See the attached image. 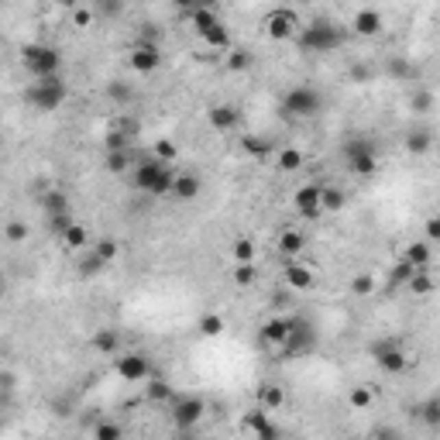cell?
<instances>
[{
  "label": "cell",
  "mask_w": 440,
  "mask_h": 440,
  "mask_svg": "<svg viewBox=\"0 0 440 440\" xmlns=\"http://www.w3.org/2000/svg\"><path fill=\"white\" fill-rule=\"evenodd\" d=\"M172 179H175V169L169 162H158V158H145L131 172L134 189H141L148 196H169L172 193Z\"/></svg>",
  "instance_id": "6da1fadb"
},
{
  "label": "cell",
  "mask_w": 440,
  "mask_h": 440,
  "mask_svg": "<svg viewBox=\"0 0 440 440\" xmlns=\"http://www.w3.org/2000/svg\"><path fill=\"white\" fill-rule=\"evenodd\" d=\"M344 38H347V32H344L341 25H334V21H313V25H303L300 35H296L300 49H303V52H313V56H317V52L341 49Z\"/></svg>",
  "instance_id": "7a4b0ae2"
},
{
  "label": "cell",
  "mask_w": 440,
  "mask_h": 440,
  "mask_svg": "<svg viewBox=\"0 0 440 440\" xmlns=\"http://www.w3.org/2000/svg\"><path fill=\"white\" fill-rule=\"evenodd\" d=\"M69 97V86L62 83V76H45V80H35L28 90H25V100L28 107L49 114V110H59Z\"/></svg>",
  "instance_id": "3957f363"
},
{
  "label": "cell",
  "mask_w": 440,
  "mask_h": 440,
  "mask_svg": "<svg viewBox=\"0 0 440 440\" xmlns=\"http://www.w3.org/2000/svg\"><path fill=\"white\" fill-rule=\"evenodd\" d=\"M21 66L28 69V76H32V80L59 76V69H62V52H59V49H52V45H38V42H32V45H25V49H21Z\"/></svg>",
  "instance_id": "277c9868"
},
{
  "label": "cell",
  "mask_w": 440,
  "mask_h": 440,
  "mask_svg": "<svg viewBox=\"0 0 440 440\" xmlns=\"http://www.w3.org/2000/svg\"><path fill=\"white\" fill-rule=\"evenodd\" d=\"M279 110H282L286 121H306V117H317V114L323 110V97H320V90H313V86H293V90L282 97Z\"/></svg>",
  "instance_id": "5b68a950"
},
{
  "label": "cell",
  "mask_w": 440,
  "mask_h": 440,
  "mask_svg": "<svg viewBox=\"0 0 440 440\" xmlns=\"http://www.w3.org/2000/svg\"><path fill=\"white\" fill-rule=\"evenodd\" d=\"M262 28H265V35H269L272 42H293L303 25H300V14H296V11L276 8V11H269V18L262 21Z\"/></svg>",
  "instance_id": "8992f818"
},
{
  "label": "cell",
  "mask_w": 440,
  "mask_h": 440,
  "mask_svg": "<svg viewBox=\"0 0 440 440\" xmlns=\"http://www.w3.org/2000/svg\"><path fill=\"white\" fill-rule=\"evenodd\" d=\"M279 351H282V354H289V358L313 354V351H317V330H313V323H310V320H296V317H293L289 337H286V344H282Z\"/></svg>",
  "instance_id": "52a82bcc"
},
{
  "label": "cell",
  "mask_w": 440,
  "mask_h": 440,
  "mask_svg": "<svg viewBox=\"0 0 440 440\" xmlns=\"http://www.w3.org/2000/svg\"><path fill=\"white\" fill-rule=\"evenodd\" d=\"M169 406H172V423L179 426V430H193L199 419H203V413H206V402L199 399V395H172L169 399Z\"/></svg>",
  "instance_id": "ba28073f"
},
{
  "label": "cell",
  "mask_w": 440,
  "mask_h": 440,
  "mask_svg": "<svg viewBox=\"0 0 440 440\" xmlns=\"http://www.w3.org/2000/svg\"><path fill=\"white\" fill-rule=\"evenodd\" d=\"M127 62H131V69H134V73L148 76V73H155V69L162 66V52H158V45H155V42H148V38H138V42L131 45V56H127Z\"/></svg>",
  "instance_id": "9c48e42d"
},
{
  "label": "cell",
  "mask_w": 440,
  "mask_h": 440,
  "mask_svg": "<svg viewBox=\"0 0 440 440\" xmlns=\"http://www.w3.org/2000/svg\"><path fill=\"white\" fill-rule=\"evenodd\" d=\"M114 371H117V378H124V382H145V378L151 375V365H148V358H145V354L127 351V354H117Z\"/></svg>",
  "instance_id": "30bf717a"
},
{
  "label": "cell",
  "mask_w": 440,
  "mask_h": 440,
  "mask_svg": "<svg viewBox=\"0 0 440 440\" xmlns=\"http://www.w3.org/2000/svg\"><path fill=\"white\" fill-rule=\"evenodd\" d=\"M347 165H351L354 175H375L378 162H375L371 145H368V141H351V145H347Z\"/></svg>",
  "instance_id": "8fae6325"
},
{
  "label": "cell",
  "mask_w": 440,
  "mask_h": 440,
  "mask_svg": "<svg viewBox=\"0 0 440 440\" xmlns=\"http://www.w3.org/2000/svg\"><path fill=\"white\" fill-rule=\"evenodd\" d=\"M206 121H210L213 131L228 134V131H234V127L241 124V110H238L234 103H213V107L206 110Z\"/></svg>",
  "instance_id": "7c38bea8"
},
{
  "label": "cell",
  "mask_w": 440,
  "mask_h": 440,
  "mask_svg": "<svg viewBox=\"0 0 440 440\" xmlns=\"http://www.w3.org/2000/svg\"><path fill=\"white\" fill-rule=\"evenodd\" d=\"M293 203H296V210L303 213V220H317V217H323V210H320V186H317V182L300 186V189H296V196H293Z\"/></svg>",
  "instance_id": "4fadbf2b"
},
{
  "label": "cell",
  "mask_w": 440,
  "mask_h": 440,
  "mask_svg": "<svg viewBox=\"0 0 440 440\" xmlns=\"http://www.w3.org/2000/svg\"><path fill=\"white\" fill-rule=\"evenodd\" d=\"M375 361H378V368H385L389 375H399V371H406V368H409V358H406V351H402L399 344H392V341L378 344V351H375Z\"/></svg>",
  "instance_id": "5bb4252c"
},
{
  "label": "cell",
  "mask_w": 440,
  "mask_h": 440,
  "mask_svg": "<svg viewBox=\"0 0 440 440\" xmlns=\"http://www.w3.org/2000/svg\"><path fill=\"white\" fill-rule=\"evenodd\" d=\"M313 282H317V269H313V265H306V262H300V258H293V262L286 265V286H289V289L306 293V289H313Z\"/></svg>",
  "instance_id": "9a60e30c"
},
{
  "label": "cell",
  "mask_w": 440,
  "mask_h": 440,
  "mask_svg": "<svg viewBox=\"0 0 440 440\" xmlns=\"http://www.w3.org/2000/svg\"><path fill=\"white\" fill-rule=\"evenodd\" d=\"M289 327H293V317H282V313H276V317H269L265 323H262V344H269V347H282L286 344V337H289Z\"/></svg>",
  "instance_id": "2e32d148"
},
{
  "label": "cell",
  "mask_w": 440,
  "mask_h": 440,
  "mask_svg": "<svg viewBox=\"0 0 440 440\" xmlns=\"http://www.w3.org/2000/svg\"><path fill=\"white\" fill-rule=\"evenodd\" d=\"M382 28H385V21H382V14L371 11V8H361V11H354V18H351V32L361 35V38H375V35H382Z\"/></svg>",
  "instance_id": "e0dca14e"
},
{
  "label": "cell",
  "mask_w": 440,
  "mask_h": 440,
  "mask_svg": "<svg viewBox=\"0 0 440 440\" xmlns=\"http://www.w3.org/2000/svg\"><path fill=\"white\" fill-rule=\"evenodd\" d=\"M248 433H255V437H262V440H272V437H279V426L276 423H269V413L258 406L255 413H248L245 416V423H241Z\"/></svg>",
  "instance_id": "ac0fdd59"
},
{
  "label": "cell",
  "mask_w": 440,
  "mask_h": 440,
  "mask_svg": "<svg viewBox=\"0 0 440 440\" xmlns=\"http://www.w3.org/2000/svg\"><path fill=\"white\" fill-rule=\"evenodd\" d=\"M276 248H279V255L282 258H300L303 255V248H306V238H303V231H296V228H286L282 234H279V241H276Z\"/></svg>",
  "instance_id": "d6986e66"
},
{
  "label": "cell",
  "mask_w": 440,
  "mask_h": 440,
  "mask_svg": "<svg viewBox=\"0 0 440 440\" xmlns=\"http://www.w3.org/2000/svg\"><path fill=\"white\" fill-rule=\"evenodd\" d=\"M59 241H62V248H66V252H86V248H90V231L73 220V224L59 234Z\"/></svg>",
  "instance_id": "ffe728a7"
},
{
  "label": "cell",
  "mask_w": 440,
  "mask_h": 440,
  "mask_svg": "<svg viewBox=\"0 0 440 440\" xmlns=\"http://www.w3.org/2000/svg\"><path fill=\"white\" fill-rule=\"evenodd\" d=\"M199 38H203V45H206V49H213V52H228V49H231V32H228V25H224V21L210 25Z\"/></svg>",
  "instance_id": "44dd1931"
},
{
  "label": "cell",
  "mask_w": 440,
  "mask_h": 440,
  "mask_svg": "<svg viewBox=\"0 0 440 440\" xmlns=\"http://www.w3.org/2000/svg\"><path fill=\"white\" fill-rule=\"evenodd\" d=\"M169 196H175V199H196V196H199V179H196L193 172H175Z\"/></svg>",
  "instance_id": "7402d4cb"
},
{
  "label": "cell",
  "mask_w": 440,
  "mask_h": 440,
  "mask_svg": "<svg viewBox=\"0 0 440 440\" xmlns=\"http://www.w3.org/2000/svg\"><path fill=\"white\" fill-rule=\"evenodd\" d=\"M258 406H262L265 413L282 409V406H286V389H282V385H262V389H258Z\"/></svg>",
  "instance_id": "603a6c76"
},
{
  "label": "cell",
  "mask_w": 440,
  "mask_h": 440,
  "mask_svg": "<svg viewBox=\"0 0 440 440\" xmlns=\"http://www.w3.org/2000/svg\"><path fill=\"white\" fill-rule=\"evenodd\" d=\"M303 165H306V155H303L300 148H282V151L276 155V169L286 172V175H289V172H300Z\"/></svg>",
  "instance_id": "cb8c5ba5"
},
{
  "label": "cell",
  "mask_w": 440,
  "mask_h": 440,
  "mask_svg": "<svg viewBox=\"0 0 440 440\" xmlns=\"http://www.w3.org/2000/svg\"><path fill=\"white\" fill-rule=\"evenodd\" d=\"M344 203H347L344 189H337V186H320V210H323V213H341Z\"/></svg>",
  "instance_id": "d4e9b609"
},
{
  "label": "cell",
  "mask_w": 440,
  "mask_h": 440,
  "mask_svg": "<svg viewBox=\"0 0 440 440\" xmlns=\"http://www.w3.org/2000/svg\"><path fill=\"white\" fill-rule=\"evenodd\" d=\"M430 255H433V245L430 241H416V245L406 248V258L402 262H409L413 269H426L430 265Z\"/></svg>",
  "instance_id": "484cf974"
},
{
  "label": "cell",
  "mask_w": 440,
  "mask_h": 440,
  "mask_svg": "<svg viewBox=\"0 0 440 440\" xmlns=\"http://www.w3.org/2000/svg\"><path fill=\"white\" fill-rule=\"evenodd\" d=\"M103 269H107V262H103L97 252H90V248L83 252V258H80V265H76V272H80L83 279H97Z\"/></svg>",
  "instance_id": "4316f807"
},
{
  "label": "cell",
  "mask_w": 440,
  "mask_h": 440,
  "mask_svg": "<svg viewBox=\"0 0 440 440\" xmlns=\"http://www.w3.org/2000/svg\"><path fill=\"white\" fill-rule=\"evenodd\" d=\"M93 351H100V354H117V351H121L117 330H110V327L97 330V334H93Z\"/></svg>",
  "instance_id": "83f0119b"
},
{
  "label": "cell",
  "mask_w": 440,
  "mask_h": 440,
  "mask_svg": "<svg viewBox=\"0 0 440 440\" xmlns=\"http://www.w3.org/2000/svg\"><path fill=\"white\" fill-rule=\"evenodd\" d=\"M196 327H199V334H203V337H220V334L228 330V320L220 317V313H203Z\"/></svg>",
  "instance_id": "f1b7e54d"
},
{
  "label": "cell",
  "mask_w": 440,
  "mask_h": 440,
  "mask_svg": "<svg viewBox=\"0 0 440 440\" xmlns=\"http://www.w3.org/2000/svg\"><path fill=\"white\" fill-rule=\"evenodd\" d=\"M148 385H145V395H148V402H169L172 399V385L165 382V378H145Z\"/></svg>",
  "instance_id": "f546056e"
},
{
  "label": "cell",
  "mask_w": 440,
  "mask_h": 440,
  "mask_svg": "<svg viewBox=\"0 0 440 440\" xmlns=\"http://www.w3.org/2000/svg\"><path fill=\"white\" fill-rule=\"evenodd\" d=\"M127 141H131V134L124 131V124H114V127H107V134H103V148H107V151H124Z\"/></svg>",
  "instance_id": "4dcf8cb0"
},
{
  "label": "cell",
  "mask_w": 440,
  "mask_h": 440,
  "mask_svg": "<svg viewBox=\"0 0 440 440\" xmlns=\"http://www.w3.org/2000/svg\"><path fill=\"white\" fill-rule=\"evenodd\" d=\"M231 279H234V286H238V289L255 286V279H258V265H255V262H238V265H234V272H231Z\"/></svg>",
  "instance_id": "1f68e13d"
},
{
  "label": "cell",
  "mask_w": 440,
  "mask_h": 440,
  "mask_svg": "<svg viewBox=\"0 0 440 440\" xmlns=\"http://www.w3.org/2000/svg\"><path fill=\"white\" fill-rule=\"evenodd\" d=\"M220 18L213 14V8H196V11H189V25H193V32L196 35H203L210 25H217Z\"/></svg>",
  "instance_id": "d6a6232c"
},
{
  "label": "cell",
  "mask_w": 440,
  "mask_h": 440,
  "mask_svg": "<svg viewBox=\"0 0 440 440\" xmlns=\"http://www.w3.org/2000/svg\"><path fill=\"white\" fill-rule=\"evenodd\" d=\"M28 234H32V228H28V220H8L4 224V238L11 241V245H21V241H28Z\"/></svg>",
  "instance_id": "836d02e7"
},
{
  "label": "cell",
  "mask_w": 440,
  "mask_h": 440,
  "mask_svg": "<svg viewBox=\"0 0 440 440\" xmlns=\"http://www.w3.org/2000/svg\"><path fill=\"white\" fill-rule=\"evenodd\" d=\"M241 148H245V155H252V158H265V155L272 151V141H265V138H258V134H248V138H241Z\"/></svg>",
  "instance_id": "e575fe53"
},
{
  "label": "cell",
  "mask_w": 440,
  "mask_h": 440,
  "mask_svg": "<svg viewBox=\"0 0 440 440\" xmlns=\"http://www.w3.org/2000/svg\"><path fill=\"white\" fill-rule=\"evenodd\" d=\"M103 169H107L110 175H124V172L131 169L127 148H124V151H107V158H103Z\"/></svg>",
  "instance_id": "d590c367"
},
{
  "label": "cell",
  "mask_w": 440,
  "mask_h": 440,
  "mask_svg": "<svg viewBox=\"0 0 440 440\" xmlns=\"http://www.w3.org/2000/svg\"><path fill=\"white\" fill-rule=\"evenodd\" d=\"M406 282H409V289H413L416 296H430V293H433V279H430L426 269H413V276H409Z\"/></svg>",
  "instance_id": "8d00e7d4"
},
{
  "label": "cell",
  "mask_w": 440,
  "mask_h": 440,
  "mask_svg": "<svg viewBox=\"0 0 440 440\" xmlns=\"http://www.w3.org/2000/svg\"><path fill=\"white\" fill-rule=\"evenodd\" d=\"M228 69L231 73H248L252 69V56H248V49H228Z\"/></svg>",
  "instance_id": "74e56055"
},
{
  "label": "cell",
  "mask_w": 440,
  "mask_h": 440,
  "mask_svg": "<svg viewBox=\"0 0 440 440\" xmlns=\"http://www.w3.org/2000/svg\"><path fill=\"white\" fill-rule=\"evenodd\" d=\"M231 255H234V262H255L258 248H255V241H252V238H238V241H234V248H231Z\"/></svg>",
  "instance_id": "f35d334b"
},
{
  "label": "cell",
  "mask_w": 440,
  "mask_h": 440,
  "mask_svg": "<svg viewBox=\"0 0 440 440\" xmlns=\"http://www.w3.org/2000/svg\"><path fill=\"white\" fill-rule=\"evenodd\" d=\"M430 145H433L430 131H416V134H409V138H406V151H413V155H423V151H430Z\"/></svg>",
  "instance_id": "ab89813d"
},
{
  "label": "cell",
  "mask_w": 440,
  "mask_h": 440,
  "mask_svg": "<svg viewBox=\"0 0 440 440\" xmlns=\"http://www.w3.org/2000/svg\"><path fill=\"white\" fill-rule=\"evenodd\" d=\"M371 399H375V392H371L368 385H358V389H351V392H347L351 409H368V406H371Z\"/></svg>",
  "instance_id": "60d3db41"
},
{
  "label": "cell",
  "mask_w": 440,
  "mask_h": 440,
  "mask_svg": "<svg viewBox=\"0 0 440 440\" xmlns=\"http://www.w3.org/2000/svg\"><path fill=\"white\" fill-rule=\"evenodd\" d=\"M351 293H354V296H371V293H375V276H371V272L354 276V279H351Z\"/></svg>",
  "instance_id": "b9f144b4"
},
{
  "label": "cell",
  "mask_w": 440,
  "mask_h": 440,
  "mask_svg": "<svg viewBox=\"0 0 440 440\" xmlns=\"http://www.w3.org/2000/svg\"><path fill=\"white\" fill-rule=\"evenodd\" d=\"M90 252H97V255H100L103 262H114L121 248H117V241H114V238H100L97 245H90Z\"/></svg>",
  "instance_id": "7bdbcfd3"
},
{
  "label": "cell",
  "mask_w": 440,
  "mask_h": 440,
  "mask_svg": "<svg viewBox=\"0 0 440 440\" xmlns=\"http://www.w3.org/2000/svg\"><path fill=\"white\" fill-rule=\"evenodd\" d=\"M155 158H158V162H169V165H172V162L179 158V148H175V145H172L169 138H162V141H155Z\"/></svg>",
  "instance_id": "ee69618b"
},
{
  "label": "cell",
  "mask_w": 440,
  "mask_h": 440,
  "mask_svg": "<svg viewBox=\"0 0 440 440\" xmlns=\"http://www.w3.org/2000/svg\"><path fill=\"white\" fill-rule=\"evenodd\" d=\"M42 203H45L49 213H66V206H69V203H66V193H59V189H49Z\"/></svg>",
  "instance_id": "f6af8a7d"
},
{
  "label": "cell",
  "mask_w": 440,
  "mask_h": 440,
  "mask_svg": "<svg viewBox=\"0 0 440 440\" xmlns=\"http://www.w3.org/2000/svg\"><path fill=\"white\" fill-rule=\"evenodd\" d=\"M69 224H73L69 210H66V213H49V231H52V234H62V231H66Z\"/></svg>",
  "instance_id": "bcb514c9"
},
{
  "label": "cell",
  "mask_w": 440,
  "mask_h": 440,
  "mask_svg": "<svg viewBox=\"0 0 440 440\" xmlns=\"http://www.w3.org/2000/svg\"><path fill=\"white\" fill-rule=\"evenodd\" d=\"M93 21H97V14H93L90 8H80V4L73 8V25H76V28H90Z\"/></svg>",
  "instance_id": "7dc6e473"
},
{
  "label": "cell",
  "mask_w": 440,
  "mask_h": 440,
  "mask_svg": "<svg viewBox=\"0 0 440 440\" xmlns=\"http://www.w3.org/2000/svg\"><path fill=\"white\" fill-rule=\"evenodd\" d=\"M433 103H437V97H433L430 90H419V93L413 97V110H419V114H426V110H433Z\"/></svg>",
  "instance_id": "c3c4849f"
},
{
  "label": "cell",
  "mask_w": 440,
  "mask_h": 440,
  "mask_svg": "<svg viewBox=\"0 0 440 440\" xmlns=\"http://www.w3.org/2000/svg\"><path fill=\"white\" fill-rule=\"evenodd\" d=\"M93 433H97V440H117L121 437V426L117 423H100Z\"/></svg>",
  "instance_id": "681fc988"
},
{
  "label": "cell",
  "mask_w": 440,
  "mask_h": 440,
  "mask_svg": "<svg viewBox=\"0 0 440 440\" xmlns=\"http://www.w3.org/2000/svg\"><path fill=\"white\" fill-rule=\"evenodd\" d=\"M423 419H426L430 426H437V423H440V402H437V399H430V402L423 406Z\"/></svg>",
  "instance_id": "f907efd6"
},
{
  "label": "cell",
  "mask_w": 440,
  "mask_h": 440,
  "mask_svg": "<svg viewBox=\"0 0 440 440\" xmlns=\"http://www.w3.org/2000/svg\"><path fill=\"white\" fill-rule=\"evenodd\" d=\"M107 93H110L114 100H127V97H131V86L117 80V83H110V86H107Z\"/></svg>",
  "instance_id": "816d5d0a"
},
{
  "label": "cell",
  "mask_w": 440,
  "mask_h": 440,
  "mask_svg": "<svg viewBox=\"0 0 440 440\" xmlns=\"http://www.w3.org/2000/svg\"><path fill=\"white\" fill-rule=\"evenodd\" d=\"M426 241H430V245L440 241V220H437V217H426Z\"/></svg>",
  "instance_id": "f5cc1de1"
},
{
  "label": "cell",
  "mask_w": 440,
  "mask_h": 440,
  "mask_svg": "<svg viewBox=\"0 0 440 440\" xmlns=\"http://www.w3.org/2000/svg\"><path fill=\"white\" fill-rule=\"evenodd\" d=\"M175 8H182V11H196V8H210L213 0H172Z\"/></svg>",
  "instance_id": "db71d44e"
},
{
  "label": "cell",
  "mask_w": 440,
  "mask_h": 440,
  "mask_svg": "<svg viewBox=\"0 0 440 440\" xmlns=\"http://www.w3.org/2000/svg\"><path fill=\"white\" fill-rule=\"evenodd\" d=\"M409 276H413V265H409V262H402V265L392 269V282H406Z\"/></svg>",
  "instance_id": "11a10c76"
},
{
  "label": "cell",
  "mask_w": 440,
  "mask_h": 440,
  "mask_svg": "<svg viewBox=\"0 0 440 440\" xmlns=\"http://www.w3.org/2000/svg\"><path fill=\"white\" fill-rule=\"evenodd\" d=\"M14 385V375L11 371H0V389H11Z\"/></svg>",
  "instance_id": "9f6ffc18"
},
{
  "label": "cell",
  "mask_w": 440,
  "mask_h": 440,
  "mask_svg": "<svg viewBox=\"0 0 440 440\" xmlns=\"http://www.w3.org/2000/svg\"><path fill=\"white\" fill-rule=\"evenodd\" d=\"M56 4H59V8H69V11H73V8H76V0H56Z\"/></svg>",
  "instance_id": "6f0895ef"
},
{
  "label": "cell",
  "mask_w": 440,
  "mask_h": 440,
  "mask_svg": "<svg viewBox=\"0 0 440 440\" xmlns=\"http://www.w3.org/2000/svg\"><path fill=\"white\" fill-rule=\"evenodd\" d=\"M4 289H8V282H4V276H0V296H4Z\"/></svg>",
  "instance_id": "680465c9"
},
{
  "label": "cell",
  "mask_w": 440,
  "mask_h": 440,
  "mask_svg": "<svg viewBox=\"0 0 440 440\" xmlns=\"http://www.w3.org/2000/svg\"><path fill=\"white\" fill-rule=\"evenodd\" d=\"M296 4H310V0H296Z\"/></svg>",
  "instance_id": "91938a15"
}]
</instances>
